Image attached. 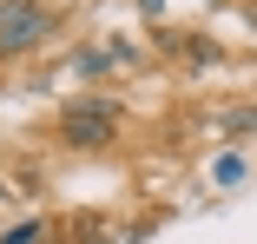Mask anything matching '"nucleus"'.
Here are the masks:
<instances>
[{"label":"nucleus","mask_w":257,"mask_h":244,"mask_svg":"<svg viewBox=\"0 0 257 244\" xmlns=\"http://www.w3.org/2000/svg\"><path fill=\"white\" fill-rule=\"evenodd\" d=\"M60 139L73 145V152H106V145L119 139V99H106V92L73 99V106L60 112Z\"/></svg>","instance_id":"obj_1"},{"label":"nucleus","mask_w":257,"mask_h":244,"mask_svg":"<svg viewBox=\"0 0 257 244\" xmlns=\"http://www.w3.org/2000/svg\"><path fill=\"white\" fill-rule=\"evenodd\" d=\"M53 7H40V0H0V60H20L33 46L53 40Z\"/></svg>","instance_id":"obj_2"},{"label":"nucleus","mask_w":257,"mask_h":244,"mask_svg":"<svg viewBox=\"0 0 257 244\" xmlns=\"http://www.w3.org/2000/svg\"><path fill=\"white\" fill-rule=\"evenodd\" d=\"M218 132H224V139H257V106H224Z\"/></svg>","instance_id":"obj_3"},{"label":"nucleus","mask_w":257,"mask_h":244,"mask_svg":"<svg viewBox=\"0 0 257 244\" xmlns=\"http://www.w3.org/2000/svg\"><path fill=\"white\" fill-rule=\"evenodd\" d=\"M40 231H46V218H20V224L0 237V244H40Z\"/></svg>","instance_id":"obj_4"},{"label":"nucleus","mask_w":257,"mask_h":244,"mask_svg":"<svg viewBox=\"0 0 257 244\" xmlns=\"http://www.w3.org/2000/svg\"><path fill=\"white\" fill-rule=\"evenodd\" d=\"M237 178H244V159H218L211 165V185H237Z\"/></svg>","instance_id":"obj_5"},{"label":"nucleus","mask_w":257,"mask_h":244,"mask_svg":"<svg viewBox=\"0 0 257 244\" xmlns=\"http://www.w3.org/2000/svg\"><path fill=\"white\" fill-rule=\"evenodd\" d=\"M139 14H165V0H139Z\"/></svg>","instance_id":"obj_6"},{"label":"nucleus","mask_w":257,"mask_h":244,"mask_svg":"<svg viewBox=\"0 0 257 244\" xmlns=\"http://www.w3.org/2000/svg\"><path fill=\"white\" fill-rule=\"evenodd\" d=\"M204 7H224V0H204Z\"/></svg>","instance_id":"obj_7"}]
</instances>
